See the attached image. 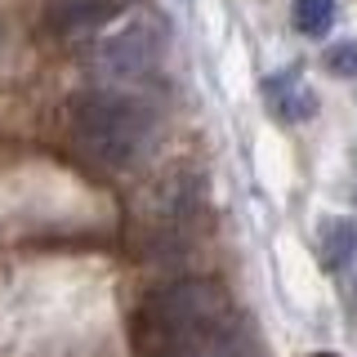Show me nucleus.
<instances>
[{"mask_svg":"<svg viewBox=\"0 0 357 357\" xmlns=\"http://www.w3.org/2000/svg\"><path fill=\"white\" fill-rule=\"evenodd\" d=\"M353 250H357V228L349 219H331L326 237H321V264L340 268L344 259H353Z\"/></svg>","mask_w":357,"mask_h":357,"instance_id":"6","label":"nucleus"},{"mask_svg":"<svg viewBox=\"0 0 357 357\" xmlns=\"http://www.w3.org/2000/svg\"><path fill=\"white\" fill-rule=\"evenodd\" d=\"M156 59H161V36H156L152 22H130L126 31H116V36L98 45V72L112 76V81L148 76Z\"/></svg>","mask_w":357,"mask_h":357,"instance_id":"3","label":"nucleus"},{"mask_svg":"<svg viewBox=\"0 0 357 357\" xmlns=\"http://www.w3.org/2000/svg\"><path fill=\"white\" fill-rule=\"evenodd\" d=\"M67 134H72V148L89 165L130 170L143 161L152 143V112L139 98L116 94V89H89L67 112Z\"/></svg>","mask_w":357,"mask_h":357,"instance_id":"2","label":"nucleus"},{"mask_svg":"<svg viewBox=\"0 0 357 357\" xmlns=\"http://www.w3.org/2000/svg\"><path fill=\"white\" fill-rule=\"evenodd\" d=\"M134 349L139 357H259V340L228 286L188 277L143 299Z\"/></svg>","mask_w":357,"mask_h":357,"instance_id":"1","label":"nucleus"},{"mask_svg":"<svg viewBox=\"0 0 357 357\" xmlns=\"http://www.w3.org/2000/svg\"><path fill=\"white\" fill-rule=\"evenodd\" d=\"M326 67L335 76H357V40H340L335 50H326Z\"/></svg>","mask_w":357,"mask_h":357,"instance_id":"8","label":"nucleus"},{"mask_svg":"<svg viewBox=\"0 0 357 357\" xmlns=\"http://www.w3.org/2000/svg\"><path fill=\"white\" fill-rule=\"evenodd\" d=\"M335 22V0H295V31L326 36Z\"/></svg>","mask_w":357,"mask_h":357,"instance_id":"7","label":"nucleus"},{"mask_svg":"<svg viewBox=\"0 0 357 357\" xmlns=\"http://www.w3.org/2000/svg\"><path fill=\"white\" fill-rule=\"evenodd\" d=\"M264 98L268 107H273L277 121H312L317 116V94H312V85L304 81V72H277L264 81Z\"/></svg>","mask_w":357,"mask_h":357,"instance_id":"5","label":"nucleus"},{"mask_svg":"<svg viewBox=\"0 0 357 357\" xmlns=\"http://www.w3.org/2000/svg\"><path fill=\"white\" fill-rule=\"evenodd\" d=\"M312 357H335V353H312Z\"/></svg>","mask_w":357,"mask_h":357,"instance_id":"9","label":"nucleus"},{"mask_svg":"<svg viewBox=\"0 0 357 357\" xmlns=\"http://www.w3.org/2000/svg\"><path fill=\"white\" fill-rule=\"evenodd\" d=\"M130 5H139V0H54V5L45 9V27H50L54 36H76V31H89V27H98V22L126 14Z\"/></svg>","mask_w":357,"mask_h":357,"instance_id":"4","label":"nucleus"}]
</instances>
